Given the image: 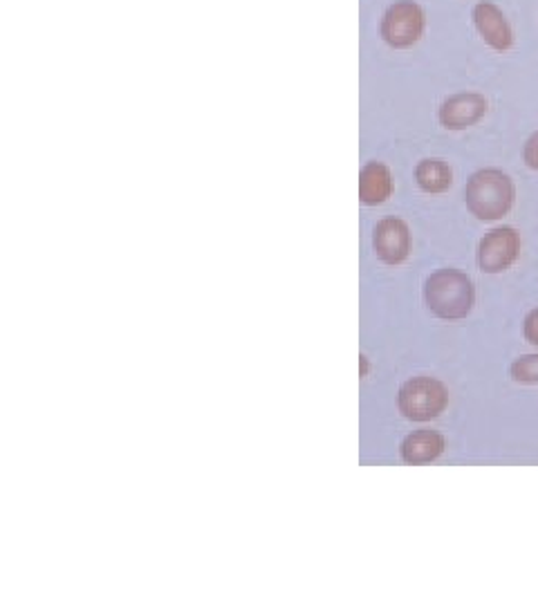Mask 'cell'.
Wrapping results in <instances>:
<instances>
[{
    "instance_id": "6da1fadb",
    "label": "cell",
    "mask_w": 538,
    "mask_h": 605,
    "mask_svg": "<svg viewBox=\"0 0 538 605\" xmlns=\"http://www.w3.org/2000/svg\"><path fill=\"white\" fill-rule=\"evenodd\" d=\"M467 209L482 222L502 220L516 202V185L500 169L476 171L465 189Z\"/></svg>"
},
{
    "instance_id": "7a4b0ae2",
    "label": "cell",
    "mask_w": 538,
    "mask_h": 605,
    "mask_svg": "<svg viewBox=\"0 0 538 605\" xmlns=\"http://www.w3.org/2000/svg\"><path fill=\"white\" fill-rule=\"evenodd\" d=\"M425 298L429 310L436 317L445 321H458L471 313L476 294L471 278L467 274L447 267L429 276Z\"/></svg>"
},
{
    "instance_id": "3957f363",
    "label": "cell",
    "mask_w": 538,
    "mask_h": 605,
    "mask_svg": "<svg viewBox=\"0 0 538 605\" xmlns=\"http://www.w3.org/2000/svg\"><path fill=\"white\" fill-rule=\"evenodd\" d=\"M447 401L449 393L445 384L431 377H416L399 390V410L414 421L436 419L447 408Z\"/></svg>"
},
{
    "instance_id": "277c9868",
    "label": "cell",
    "mask_w": 538,
    "mask_h": 605,
    "mask_svg": "<svg viewBox=\"0 0 538 605\" xmlns=\"http://www.w3.org/2000/svg\"><path fill=\"white\" fill-rule=\"evenodd\" d=\"M427 28V19L420 6L411 3V0H401L388 8L381 21V37L392 48H411L416 46Z\"/></svg>"
},
{
    "instance_id": "5b68a950",
    "label": "cell",
    "mask_w": 538,
    "mask_h": 605,
    "mask_svg": "<svg viewBox=\"0 0 538 605\" xmlns=\"http://www.w3.org/2000/svg\"><path fill=\"white\" fill-rule=\"evenodd\" d=\"M520 256V234L514 227H496L487 231L478 245V265L485 274L509 269Z\"/></svg>"
},
{
    "instance_id": "8992f818",
    "label": "cell",
    "mask_w": 538,
    "mask_h": 605,
    "mask_svg": "<svg viewBox=\"0 0 538 605\" xmlns=\"http://www.w3.org/2000/svg\"><path fill=\"white\" fill-rule=\"evenodd\" d=\"M471 19L478 34L491 50L509 52L514 48V41H516L514 30L507 17L502 14V10L496 3H491V0H480V3H476Z\"/></svg>"
},
{
    "instance_id": "52a82bcc",
    "label": "cell",
    "mask_w": 538,
    "mask_h": 605,
    "mask_svg": "<svg viewBox=\"0 0 538 605\" xmlns=\"http://www.w3.org/2000/svg\"><path fill=\"white\" fill-rule=\"evenodd\" d=\"M487 112V99L478 92H460L440 106V123L447 130H467L476 126Z\"/></svg>"
},
{
    "instance_id": "ba28073f",
    "label": "cell",
    "mask_w": 538,
    "mask_h": 605,
    "mask_svg": "<svg viewBox=\"0 0 538 605\" xmlns=\"http://www.w3.org/2000/svg\"><path fill=\"white\" fill-rule=\"evenodd\" d=\"M375 251L377 256L388 262V265H397L404 258L409 256L411 251V234L407 222H401L397 218H386L377 225L375 229Z\"/></svg>"
},
{
    "instance_id": "9c48e42d",
    "label": "cell",
    "mask_w": 538,
    "mask_h": 605,
    "mask_svg": "<svg viewBox=\"0 0 538 605\" xmlns=\"http://www.w3.org/2000/svg\"><path fill=\"white\" fill-rule=\"evenodd\" d=\"M445 437L436 430H416L401 442V458L409 465L434 463L442 456Z\"/></svg>"
},
{
    "instance_id": "30bf717a",
    "label": "cell",
    "mask_w": 538,
    "mask_h": 605,
    "mask_svg": "<svg viewBox=\"0 0 538 605\" xmlns=\"http://www.w3.org/2000/svg\"><path fill=\"white\" fill-rule=\"evenodd\" d=\"M392 191V178L390 171L379 165V162H370L359 178V198L366 205H381Z\"/></svg>"
},
{
    "instance_id": "8fae6325",
    "label": "cell",
    "mask_w": 538,
    "mask_h": 605,
    "mask_svg": "<svg viewBox=\"0 0 538 605\" xmlns=\"http://www.w3.org/2000/svg\"><path fill=\"white\" fill-rule=\"evenodd\" d=\"M416 180L427 194H445L454 185V171L445 160H422L416 169Z\"/></svg>"
},
{
    "instance_id": "7c38bea8",
    "label": "cell",
    "mask_w": 538,
    "mask_h": 605,
    "mask_svg": "<svg viewBox=\"0 0 538 605\" xmlns=\"http://www.w3.org/2000/svg\"><path fill=\"white\" fill-rule=\"evenodd\" d=\"M509 375L518 384H538V355H522V357H518L511 364Z\"/></svg>"
},
{
    "instance_id": "4fadbf2b",
    "label": "cell",
    "mask_w": 538,
    "mask_h": 605,
    "mask_svg": "<svg viewBox=\"0 0 538 605\" xmlns=\"http://www.w3.org/2000/svg\"><path fill=\"white\" fill-rule=\"evenodd\" d=\"M522 162L527 169L538 171V130L531 132L522 146Z\"/></svg>"
},
{
    "instance_id": "5bb4252c",
    "label": "cell",
    "mask_w": 538,
    "mask_h": 605,
    "mask_svg": "<svg viewBox=\"0 0 538 605\" xmlns=\"http://www.w3.org/2000/svg\"><path fill=\"white\" fill-rule=\"evenodd\" d=\"M522 335L531 346H538V308L531 310L525 317V326H522Z\"/></svg>"
}]
</instances>
